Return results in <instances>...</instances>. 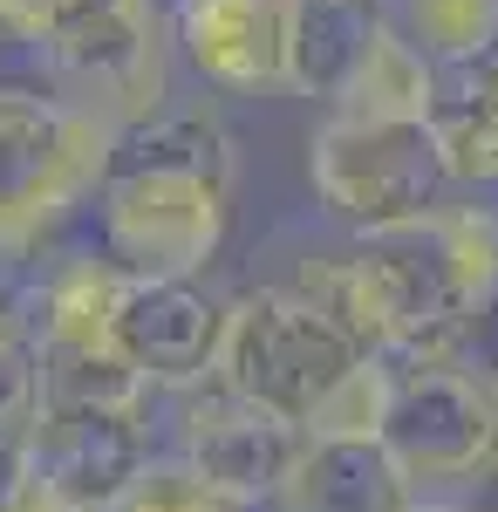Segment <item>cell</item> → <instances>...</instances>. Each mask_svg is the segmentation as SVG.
<instances>
[{"instance_id":"cell-1","label":"cell","mask_w":498,"mask_h":512,"mask_svg":"<svg viewBox=\"0 0 498 512\" xmlns=\"http://www.w3.org/2000/svg\"><path fill=\"white\" fill-rule=\"evenodd\" d=\"M294 287L396 369L451 362L498 308V205H437L410 226L355 239L335 260H307Z\"/></svg>"},{"instance_id":"cell-2","label":"cell","mask_w":498,"mask_h":512,"mask_svg":"<svg viewBox=\"0 0 498 512\" xmlns=\"http://www.w3.org/2000/svg\"><path fill=\"white\" fill-rule=\"evenodd\" d=\"M232 137L212 110H157L116 137L96 192L103 253L130 280H198L232 233Z\"/></svg>"},{"instance_id":"cell-3","label":"cell","mask_w":498,"mask_h":512,"mask_svg":"<svg viewBox=\"0 0 498 512\" xmlns=\"http://www.w3.org/2000/svg\"><path fill=\"white\" fill-rule=\"evenodd\" d=\"M116 130L55 89L0 82V233L35 260L48 239L96 205Z\"/></svg>"},{"instance_id":"cell-4","label":"cell","mask_w":498,"mask_h":512,"mask_svg":"<svg viewBox=\"0 0 498 512\" xmlns=\"http://www.w3.org/2000/svg\"><path fill=\"white\" fill-rule=\"evenodd\" d=\"M362 342L328 315L301 287H246L226 301V335L212 383L301 431L307 417L328 403V390L362 362Z\"/></svg>"},{"instance_id":"cell-5","label":"cell","mask_w":498,"mask_h":512,"mask_svg":"<svg viewBox=\"0 0 498 512\" xmlns=\"http://www.w3.org/2000/svg\"><path fill=\"white\" fill-rule=\"evenodd\" d=\"M307 185L314 205L342 219L355 239L410 226L451 192L430 117H362V110H328V123L307 137Z\"/></svg>"},{"instance_id":"cell-6","label":"cell","mask_w":498,"mask_h":512,"mask_svg":"<svg viewBox=\"0 0 498 512\" xmlns=\"http://www.w3.org/2000/svg\"><path fill=\"white\" fill-rule=\"evenodd\" d=\"M383 451L417 499L471 492L498 478V376L478 362H410L396 369Z\"/></svg>"},{"instance_id":"cell-7","label":"cell","mask_w":498,"mask_h":512,"mask_svg":"<svg viewBox=\"0 0 498 512\" xmlns=\"http://www.w3.org/2000/svg\"><path fill=\"white\" fill-rule=\"evenodd\" d=\"M151 458H157L151 396L144 403H62V410H35L14 431V444H7V472L41 485L62 512H116Z\"/></svg>"},{"instance_id":"cell-8","label":"cell","mask_w":498,"mask_h":512,"mask_svg":"<svg viewBox=\"0 0 498 512\" xmlns=\"http://www.w3.org/2000/svg\"><path fill=\"white\" fill-rule=\"evenodd\" d=\"M171 21L151 0H116L110 14H96L89 28L62 35L55 48H41L48 62V89L69 96L76 110L103 117L123 137L137 123H151L157 110H171Z\"/></svg>"},{"instance_id":"cell-9","label":"cell","mask_w":498,"mask_h":512,"mask_svg":"<svg viewBox=\"0 0 498 512\" xmlns=\"http://www.w3.org/2000/svg\"><path fill=\"white\" fill-rule=\"evenodd\" d=\"M307 437L273 417L246 396L219 390V383H198L178 403V424H171V458H185L212 492H226L232 506H273V492L287 485L294 458H301Z\"/></svg>"},{"instance_id":"cell-10","label":"cell","mask_w":498,"mask_h":512,"mask_svg":"<svg viewBox=\"0 0 498 512\" xmlns=\"http://www.w3.org/2000/svg\"><path fill=\"white\" fill-rule=\"evenodd\" d=\"M219 335H226V301H212L198 280H123L116 294L110 342L151 396L212 383Z\"/></svg>"},{"instance_id":"cell-11","label":"cell","mask_w":498,"mask_h":512,"mask_svg":"<svg viewBox=\"0 0 498 512\" xmlns=\"http://www.w3.org/2000/svg\"><path fill=\"white\" fill-rule=\"evenodd\" d=\"M171 48L205 89L273 96L287 89V0H171Z\"/></svg>"},{"instance_id":"cell-12","label":"cell","mask_w":498,"mask_h":512,"mask_svg":"<svg viewBox=\"0 0 498 512\" xmlns=\"http://www.w3.org/2000/svg\"><path fill=\"white\" fill-rule=\"evenodd\" d=\"M417 499L383 444H321L307 437L273 512H403Z\"/></svg>"},{"instance_id":"cell-13","label":"cell","mask_w":498,"mask_h":512,"mask_svg":"<svg viewBox=\"0 0 498 512\" xmlns=\"http://www.w3.org/2000/svg\"><path fill=\"white\" fill-rule=\"evenodd\" d=\"M376 35H383L376 0H287V96L335 103Z\"/></svg>"},{"instance_id":"cell-14","label":"cell","mask_w":498,"mask_h":512,"mask_svg":"<svg viewBox=\"0 0 498 512\" xmlns=\"http://www.w3.org/2000/svg\"><path fill=\"white\" fill-rule=\"evenodd\" d=\"M430 137L451 185H471V192L498 185V48L458 69H437Z\"/></svg>"},{"instance_id":"cell-15","label":"cell","mask_w":498,"mask_h":512,"mask_svg":"<svg viewBox=\"0 0 498 512\" xmlns=\"http://www.w3.org/2000/svg\"><path fill=\"white\" fill-rule=\"evenodd\" d=\"M383 28L410 41L430 69H458L498 48V0H376Z\"/></svg>"},{"instance_id":"cell-16","label":"cell","mask_w":498,"mask_h":512,"mask_svg":"<svg viewBox=\"0 0 498 512\" xmlns=\"http://www.w3.org/2000/svg\"><path fill=\"white\" fill-rule=\"evenodd\" d=\"M430 96H437V69L423 62L410 41L383 35L369 41V55L355 62L348 89L328 110H362V117H430Z\"/></svg>"},{"instance_id":"cell-17","label":"cell","mask_w":498,"mask_h":512,"mask_svg":"<svg viewBox=\"0 0 498 512\" xmlns=\"http://www.w3.org/2000/svg\"><path fill=\"white\" fill-rule=\"evenodd\" d=\"M389 403H396V362L362 355L342 383L328 390V403L301 424V437H321V444H383Z\"/></svg>"},{"instance_id":"cell-18","label":"cell","mask_w":498,"mask_h":512,"mask_svg":"<svg viewBox=\"0 0 498 512\" xmlns=\"http://www.w3.org/2000/svg\"><path fill=\"white\" fill-rule=\"evenodd\" d=\"M116 512H239V506H232L226 492H212L185 458H151Z\"/></svg>"},{"instance_id":"cell-19","label":"cell","mask_w":498,"mask_h":512,"mask_svg":"<svg viewBox=\"0 0 498 512\" xmlns=\"http://www.w3.org/2000/svg\"><path fill=\"white\" fill-rule=\"evenodd\" d=\"M110 7L116 0H0V35L21 41V48H55L62 35L89 28Z\"/></svg>"},{"instance_id":"cell-20","label":"cell","mask_w":498,"mask_h":512,"mask_svg":"<svg viewBox=\"0 0 498 512\" xmlns=\"http://www.w3.org/2000/svg\"><path fill=\"white\" fill-rule=\"evenodd\" d=\"M35 417V362H28V342L14 315L0 308V444H14V431Z\"/></svg>"},{"instance_id":"cell-21","label":"cell","mask_w":498,"mask_h":512,"mask_svg":"<svg viewBox=\"0 0 498 512\" xmlns=\"http://www.w3.org/2000/svg\"><path fill=\"white\" fill-rule=\"evenodd\" d=\"M0 512H62V506H55L41 485H28V478L7 472V478H0Z\"/></svg>"},{"instance_id":"cell-22","label":"cell","mask_w":498,"mask_h":512,"mask_svg":"<svg viewBox=\"0 0 498 512\" xmlns=\"http://www.w3.org/2000/svg\"><path fill=\"white\" fill-rule=\"evenodd\" d=\"M21 280H28V253H21L14 239L0 233V308L14 301V287H21Z\"/></svg>"},{"instance_id":"cell-23","label":"cell","mask_w":498,"mask_h":512,"mask_svg":"<svg viewBox=\"0 0 498 512\" xmlns=\"http://www.w3.org/2000/svg\"><path fill=\"white\" fill-rule=\"evenodd\" d=\"M403 512H464V506H458V499H410Z\"/></svg>"},{"instance_id":"cell-24","label":"cell","mask_w":498,"mask_h":512,"mask_svg":"<svg viewBox=\"0 0 498 512\" xmlns=\"http://www.w3.org/2000/svg\"><path fill=\"white\" fill-rule=\"evenodd\" d=\"M0 451H7V444H0ZM0 478H7V472H0Z\"/></svg>"}]
</instances>
